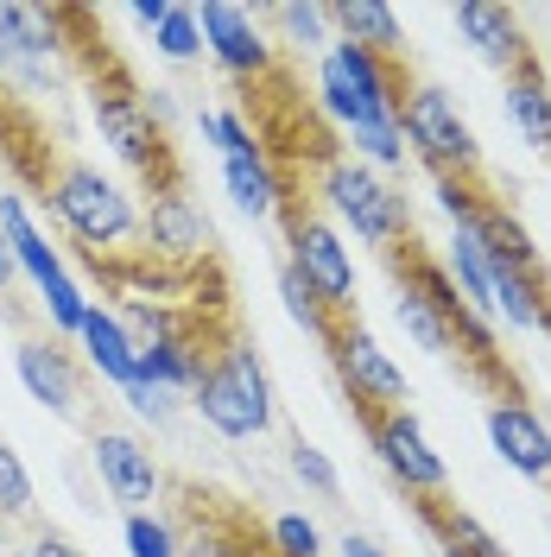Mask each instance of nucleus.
Segmentation results:
<instances>
[{"label": "nucleus", "mask_w": 551, "mask_h": 557, "mask_svg": "<svg viewBox=\"0 0 551 557\" xmlns=\"http://www.w3.org/2000/svg\"><path fill=\"white\" fill-rule=\"evenodd\" d=\"M89 114H96V134L102 146L139 177H159V190H166V177H172V152H166V127L146 114V96L127 89V83H96L89 89Z\"/></svg>", "instance_id": "nucleus-7"}, {"label": "nucleus", "mask_w": 551, "mask_h": 557, "mask_svg": "<svg viewBox=\"0 0 551 557\" xmlns=\"http://www.w3.org/2000/svg\"><path fill=\"white\" fill-rule=\"evenodd\" d=\"M336 552H343V557H387V552L375 545V539H362V532H348V539L336 545Z\"/></svg>", "instance_id": "nucleus-39"}, {"label": "nucleus", "mask_w": 551, "mask_h": 557, "mask_svg": "<svg viewBox=\"0 0 551 557\" xmlns=\"http://www.w3.org/2000/svg\"><path fill=\"white\" fill-rule=\"evenodd\" d=\"M222 190H229L235 209L254 215V222L285 215V184H279V172H273L267 152H235V159H222Z\"/></svg>", "instance_id": "nucleus-24"}, {"label": "nucleus", "mask_w": 551, "mask_h": 557, "mask_svg": "<svg viewBox=\"0 0 551 557\" xmlns=\"http://www.w3.org/2000/svg\"><path fill=\"white\" fill-rule=\"evenodd\" d=\"M273 26L285 33V45H298V51H317V58L336 45L330 7H317V0H279V7H273Z\"/></svg>", "instance_id": "nucleus-27"}, {"label": "nucleus", "mask_w": 551, "mask_h": 557, "mask_svg": "<svg viewBox=\"0 0 551 557\" xmlns=\"http://www.w3.org/2000/svg\"><path fill=\"white\" fill-rule=\"evenodd\" d=\"M400 102H406V76H400V64H387V58L348 45V38H336V45L317 58V114L336 121L343 134L380 127V121H400Z\"/></svg>", "instance_id": "nucleus-3"}, {"label": "nucleus", "mask_w": 551, "mask_h": 557, "mask_svg": "<svg viewBox=\"0 0 551 557\" xmlns=\"http://www.w3.org/2000/svg\"><path fill=\"white\" fill-rule=\"evenodd\" d=\"M279 298H285V317H292L298 330H310L317 343L330 348V336H336V323H343V317H330V311H323V298H317V292H310V285H305L298 273H292V267L279 273Z\"/></svg>", "instance_id": "nucleus-29"}, {"label": "nucleus", "mask_w": 551, "mask_h": 557, "mask_svg": "<svg viewBox=\"0 0 551 557\" xmlns=\"http://www.w3.org/2000/svg\"><path fill=\"white\" fill-rule=\"evenodd\" d=\"M13 278H20V267H13V247H7V235H0V298L13 292Z\"/></svg>", "instance_id": "nucleus-40"}, {"label": "nucleus", "mask_w": 551, "mask_h": 557, "mask_svg": "<svg viewBox=\"0 0 551 557\" xmlns=\"http://www.w3.org/2000/svg\"><path fill=\"white\" fill-rule=\"evenodd\" d=\"M152 51H159L166 64H197V58H204V26H197V13L172 0V13H166L159 33H152Z\"/></svg>", "instance_id": "nucleus-30"}, {"label": "nucleus", "mask_w": 551, "mask_h": 557, "mask_svg": "<svg viewBox=\"0 0 551 557\" xmlns=\"http://www.w3.org/2000/svg\"><path fill=\"white\" fill-rule=\"evenodd\" d=\"M139 253L146 260H159V267H191V260H209V247H216V228H209V215L184 190H152V203L139 209Z\"/></svg>", "instance_id": "nucleus-12"}, {"label": "nucleus", "mask_w": 551, "mask_h": 557, "mask_svg": "<svg viewBox=\"0 0 551 557\" xmlns=\"http://www.w3.org/2000/svg\"><path fill=\"white\" fill-rule=\"evenodd\" d=\"M285 247H292V273L305 278L310 292L323 298V311L330 317H348L355 311V260H348L343 235L323 222V215H298V209H285Z\"/></svg>", "instance_id": "nucleus-9"}, {"label": "nucleus", "mask_w": 551, "mask_h": 557, "mask_svg": "<svg viewBox=\"0 0 551 557\" xmlns=\"http://www.w3.org/2000/svg\"><path fill=\"white\" fill-rule=\"evenodd\" d=\"M438 557H463V552H438Z\"/></svg>", "instance_id": "nucleus-43"}, {"label": "nucleus", "mask_w": 551, "mask_h": 557, "mask_svg": "<svg viewBox=\"0 0 551 557\" xmlns=\"http://www.w3.org/2000/svg\"><path fill=\"white\" fill-rule=\"evenodd\" d=\"M89 456H96V475H102L108 500H121L127 513H152V500L166 494V475H159V456L146 450L134 431L96 424V437H89Z\"/></svg>", "instance_id": "nucleus-13"}, {"label": "nucleus", "mask_w": 551, "mask_h": 557, "mask_svg": "<svg viewBox=\"0 0 551 557\" xmlns=\"http://www.w3.org/2000/svg\"><path fill=\"white\" fill-rule=\"evenodd\" d=\"M76 343H83V361H89L114 393L134 386V343H127V330H121V317L114 311L89 305V311H83V330H76Z\"/></svg>", "instance_id": "nucleus-23"}, {"label": "nucleus", "mask_w": 551, "mask_h": 557, "mask_svg": "<svg viewBox=\"0 0 551 557\" xmlns=\"http://www.w3.org/2000/svg\"><path fill=\"white\" fill-rule=\"evenodd\" d=\"M488 444H494V456L514 469V475H526V482H551V424L526 399H514V393H501L494 406H488Z\"/></svg>", "instance_id": "nucleus-16"}, {"label": "nucleus", "mask_w": 551, "mask_h": 557, "mask_svg": "<svg viewBox=\"0 0 551 557\" xmlns=\"http://www.w3.org/2000/svg\"><path fill=\"white\" fill-rule=\"evenodd\" d=\"M285 462H292V475H298V482H305L310 494H343V475H336V462L317 450V444L292 437V456H285Z\"/></svg>", "instance_id": "nucleus-35"}, {"label": "nucleus", "mask_w": 551, "mask_h": 557, "mask_svg": "<svg viewBox=\"0 0 551 557\" xmlns=\"http://www.w3.org/2000/svg\"><path fill=\"white\" fill-rule=\"evenodd\" d=\"M26 513H33V475H26L20 450L0 437V520H26Z\"/></svg>", "instance_id": "nucleus-32"}, {"label": "nucleus", "mask_w": 551, "mask_h": 557, "mask_svg": "<svg viewBox=\"0 0 551 557\" xmlns=\"http://www.w3.org/2000/svg\"><path fill=\"white\" fill-rule=\"evenodd\" d=\"M330 361H336V381H343V393L355 399V412L362 418L406 412V399H413L406 368H400V361H393L362 323H348V317L336 323V336H330Z\"/></svg>", "instance_id": "nucleus-8"}, {"label": "nucleus", "mask_w": 551, "mask_h": 557, "mask_svg": "<svg viewBox=\"0 0 551 557\" xmlns=\"http://www.w3.org/2000/svg\"><path fill=\"white\" fill-rule=\"evenodd\" d=\"M7 557H26V552H7Z\"/></svg>", "instance_id": "nucleus-44"}, {"label": "nucleus", "mask_w": 551, "mask_h": 557, "mask_svg": "<svg viewBox=\"0 0 551 557\" xmlns=\"http://www.w3.org/2000/svg\"><path fill=\"white\" fill-rule=\"evenodd\" d=\"M166 13H172V0H134V7H127V20H134L139 33H159Z\"/></svg>", "instance_id": "nucleus-37"}, {"label": "nucleus", "mask_w": 551, "mask_h": 557, "mask_svg": "<svg viewBox=\"0 0 551 557\" xmlns=\"http://www.w3.org/2000/svg\"><path fill=\"white\" fill-rule=\"evenodd\" d=\"M197 26H204V51L229 76H242V83H267L273 76V45L260 38L254 13L229 7V0H209L204 13H197Z\"/></svg>", "instance_id": "nucleus-15"}, {"label": "nucleus", "mask_w": 551, "mask_h": 557, "mask_svg": "<svg viewBox=\"0 0 551 557\" xmlns=\"http://www.w3.org/2000/svg\"><path fill=\"white\" fill-rule=\"evenodd\" d=\"M456 33H463V45L494 70H514L519 58H532L519 13L514 7H494V0H463V7H456Z\"/></svg>", "instance_id": "nucleus-18"}, {"label": "nucleus", "mask_w": 551, "mask_h": 557, "mask_svg": "<svg viewBox=\"0 0 551 557\" xmlns=\"http://www.w3.org/2000/svg\"><path fill=\"white\" fill-rule=\"evenodd\" d=\"M393 317H400V330H406V336H413L425 355H450V348H456L450 323L431 311V298H425V292H413L406 278H400V292H393Z\"/></svg>", "instance_id": "nucleus-26"}, {"label": "nucleus", "mask_w": 551, "mask_h": 557, "mask_svg": "<svg viewBox=\"0 0 551 557\" xmlns=\"http://www.w3.org/2000/svg\"><path fill=\"white\" fill-rule=\"evenodd\" d=\"M418 520H425L431 532H438V552H463V557H507V552H501V539H494V532H488V525L476 520V513H463L456 500H444V494H438V500H418Z\"/></svg>", "instance_id": "nucleus-25"}, {"label": "nucleus", "mask_w": 551, "mask_h": 557, "mask_svg": "<svg viewBox=\"0 0 551 557\" xmlns=\"http://www.w3.org/2000/svg\"><path fill=\"white\" fill-rule=\"evenodd\" d=\"M26 557H83L70 539H58V532H38L33 545H26Z\"/></svg>", "instance_id": "nucleus-38"}, {"label": "nucleus", "mask_w": 551, "mask_h": 557, "mask_svg": "<svg viewBox=\"0 0 551 557\" xmlns=\"http://www.w3.org/2000/svg\"><path fill=\"white\" fill-rule=\"evenodd\" d=\"M362 424H368V444H375L380 469H387L393 482L406 487V494H418V500H438V494L450 487L444 456L431 450V437H425V424H418L413 406H406V412L362 418Z\"/></svg>", "instance_id": "nucleus-10"}, {"label": "nucleus", "mask_w": 551, "mask_h": 557, "mask_svg": "<svg viewBox=\"0 0 551 557\" xmlns=\"http://www.w3.org/2000/svg\"><path fill=\"white\" fill-rule=\"evenodd\" d=\"M0 235H7V247H13V267L33 278L38 292H45L51 278H64V273H70L64 260H58V247L45 242V228L33 222V209L20 203L13 190H0Z\"/></svg>", "instance_id": "nucleus-20"}, {"label": "nucleus", "mask_w": 551, "mask_h": 557, "mask_svg": "<svg viewBox=\"0 0 551 557\" xmlns=\"http://www.w3.org/2000/svg\"><path fill=\"white\" fill-rule=\"evenodd\" d=\"M348 146H355V152H348V159H362V165H368V172H406V159H413V152H406V134H400V121H380V127H355V134H343Z\"/></svg>", "instance_id": "nucleus-28"}, {"label": "nucleus", "mask_w": 551, "mask_h": 557, "mask_svg": "<svg viewBox=\"0 0 551 557\" xmlns=\"http://www.w3.org/2000/svg\"><path fill=\"white\" fill-rule=\"evenodd\" d=\"M121 399H127V412L146 418V424H166V418L177 412V406H172L177 393H166V386H146V381H134L127 393H121Z\"/></svg>", "instance_id": "nucleus-36"}, {"label": "nucleus", "mask_w": 551, "mask_h": 557, "mask_svg": "<svg viewBox=\"0 0 551 557\" xmlns=\"http://www.w3.org/2000/svg\"><path fill=\"white\" fill-rule=\"evenodd\" d=\"M317 197L330 203V215L355 228V242L368 247H393L413 242V203H406V190L393 184V177L368 172L362 159H323V172H317Z\"/></svg>", "instance_id": "nucleus-5"}, {"label": "nucleus", "mask_w": 551, "mask_h": 557, "mask_svg": "<svg viewBox=\"0 0 551 557\" xmlns=\"http://www.w3.org/2000/svg\"><path fill=\"white\" fill-rule=\"evenodd\" d=\"M121 539H127V557H184L177 552V532L159 513H127Z\"/></svg>", "instance_id": "nucleus-34"}, {"label": "nucleus", "mask_w": 551, "mask_h": 557, "mask_svg": "<svg viewBox=\"0 0 551 557\" xmlns=\"http://www.w3.org/2000/svg\"><path fill=\"white\" fill-rule=\"evenodd\" d=\"M209 355H216V348H204L197 336H159V343H139L134 348V381L166 386V393H197Z\"/></svg>", "instance_id": "nucleus-19"}, {"label": "nucleus", "mask_w": 551, "mask_h": 557, "mask_svg": "<svg viewBox=\"0 0 551 557\" xmlns=\"http://www.w3.org/2000/svg\"><path fill=\"white\" fill-rule=\"evenodd\" d=\"M507 121H514V134L532 152H551V83L539 70V58H519L507 70Z\"/></svg>", "instance_id": "nucleus-21"}, {"label": "nucleus", "mask_w": 551, "mask_h": 557, "mask_svg": "<svg viewBox=\"0 0 551 557\" xmlns=\"http://www.w3.org/2000/svg\"><path fill=\"white\" fill-rule=\"evenodd\" d=\"M546 336H551V298H546Z\"/></svg>", "instance_id": "nucleus-42"}, {"label": "nucleus", "mask_w": 551, "mask_h": 557, "mask_svg": "<svg viewBox=\"0 0 551 557\" xmlns=\"http://www.w3.org/2000/svg\"><path fill=\"white\" fill-rule=\"evenodd\" d=\"M45 209L64 222V235L96 267L114 260V253H127L139 242V203L127 184H114L102 165H58V172L45 177Z\"/></svg>", "instance_id": "nucleus-2"}, {"label": "nucleus", "mask_w": 551, "mask_h": 557, "mask_svg": "<svg viewBox=\"0 0 551 557\" xmlns=\"http://www.w3.org/2000/svg\"><path fill=\"white\" fill-rule=\"evenodd\" d=\"M64 13L45 7H0V70L26 89H51L58 83V58H64Z\"/></svg>", "instance_id": "nucleus-11"}, {"label": "nucleus", "mask_w": 551, "mask_h": 557, "mask_svg": "<svg viewBox=\"0 0 551 557\" xmlns=\"http://www.w3.org/2000/svg\"><path fill=\"white\" fill-rule=\"evenodd\" d=\"M330 26H336V38L362 45V51H375V58H387V64H400V51H406V26H400V13L380 7V0H336V7H330Z\"/></svg>", "instance_id": "nucleus-22"}, {"label": "nucleus", "mask_w": 551, "mask_h": 557, "mask_svg": "<svg viewBox=\"0 0 551 557\" xmlns=\"http://www.w3.org/2000/svg\"><path fill=\"white\" fill-rule=\"evenodd\" d=\"M444 273L456 278L463 305L488 323H507V330H526V336H546V298H551V278L546 267H519L514 253L482 235V215L450 228L444 242Z\"/></svg>", "instance_id": "nucleus-1"}, {"label": "nucleus", "mask_w": 551, "mask_h": 557, "mask_svg": "<svg viewBox=\"0 0 551 557\" xmlns=\"http://www.w3.org/2000/svg\"><path fill=\"white\" fill-rule=\"evenodd\" d=\"M400 134H406V152H413L431 177L476 184V172H482V146H476V127L463 121V108H456L450 89H438V83H406Z\"/></svg>", "instance_id": "nucleus-6"}, {"label": "nucleus", "mask_w": 551, "mask_h": 557, "mask_svg": "<svg viewBox=\"0 0 551 557\" xmlns=\"http://www.w3.org/2000/svg\"><path fill=\"white\" fill-rule=\"evenodd\" d=\"M38 305H45V317H51V330H58V336H76V330H83V311H89V298H83V285H76V278H51V285H45V292H38Z\"/></svg>", "instance_id": "nucleus-33"}, {"label": "nucleus", "mask_w": 551, "mask_h": 557, "mask_svg": "<svg viewBox=\"0 0 551 557\" xmlns=\"http://www.w3.org/2000/svg\"><path fill=\"white\" fill-rule=\"evenodd\" d=\"M393 267H400V278L413 285V292H425L431 298V311L450 323V336H456V348L476 361V368H494V330H488V317H476L469 305H463V292H456V278L444 273V260H431V253H393Z\"/></svg>", "instance_id": "nucleus-14"}, {"label": "nucleus", "mask_w": 551, "mask_h": 557, "mask_svg": "<svg viewBox=\"0 0 551 557\" xmlns=\"http://www.w3.org/2000/svg\"><path fill=\"white\" fill-rule=\"evenodd\" d=\"M235 557H267V552H254V545H242V552H235Z\"/></svg>", "instance_id": "nucleus-41"}, {"label": "nucleus", "mask_w": 551, "mask_h": 557, "mask_svg": "<svg viewBox=\"0 0 551 557\" xmlns=\"http://www.w3.org/2000/svg\"><path fill=\"white\" fill-rule=\"evenodd\" d=\"M13 368H20V386L33 393L45 412H58V418H76V412H83V374H76L70 348L38 343V336H33V343H20Z\"/></svg>", "instance_id": "nucleus-17"}, {"label": "nucleus", "mask_w": 551, "mask_h": 557, "mask_svg": "<svg viewBox=\"0 0 551 557\" xmlns=\"http://www.w3.org/2000/svg\"><path fill=\"white\" fill-rule=\"evenodd\" d=\"M267 557H323V532L305 513H273L267 520Z\"/></svg>", "instance_id": "nucleus-31"}, {"label": "nucleus", "mask_w": 551, "mask_h": 557, "mask_svg": "<svg viewBox=\"0 0 551 557\" xmlns=\"http://www.w3.org/2000/svg\"><path fill=\"white\" fill-rule=\"evenodd\" d=\"M197 412H204L209 431H222V437H267L279 418V399H273V381H267V368H260V355L242 343V336H229V343L209 355L204 381H197Z\"/></svg>", "instance_id": "nucleus-4"}, {"label": "nucleus", "mask_w": 551, "mask_h": 557, "mask_svg": "<svg viewBox=\"0 0 551 557\" xmlns=\"http://www.w3.org/2000/svg\"><path fill=\"white\" fill-rule=\"evenodd\" d=\"M0 557H7V545H0Z\"/></svg>", "instance_id": "nucleus-45"}]
</instances>
